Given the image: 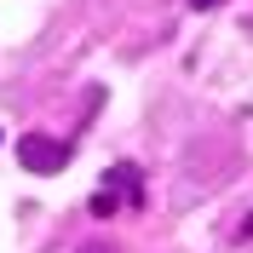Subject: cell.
I'll return each mask as SVG.
<instances>
[{"label":"cell","instance_id":"6da1fadb","mask_svg":"<svg viewBox=\"0 0 253 253\" xmlns=\"http://www.w3.org/2000/svg\"><path fill=\"white\" fill-rule=\"evenodd\" d=\"M17 161H23L29 173H63V167H69V144L46 138V132H23V138H17Z\"/></svg>","mask_w":253,"mask_h":253},{"label":"cell","instance_id":"7a4b0ae2","mask_svg":"<svg viewBox=\"0 0 253 253\" xmlns=\"http://www.w3.org/2000/svg\"><path fill=\"white\" fill-rule=\"evenodd\" d=\"M104 184H110L115 196H126V207H144V178H138L132 161H115L110 173H104Z\"/></svg>","mask_w":253,"mask_h":253},{"label":"cell","instance_id":"3957f363","mask_svg":"<svg viewBox=\"0 0 253 253\" xmlns=\"http://www.w3.org/2000/svg\"><path fill=\"white\" fill-rule=\"evenodd\" d=\"M86 213H92V219H110V213H121V196H115L110 184H98L92 202H86Z\"/></svg>","mask_w":253,"mask_h":253},{"label":"cell","instance_id":"277c9868","mask_svg":"<svg viewBox=\"0 0 253 253\" xmlns=\"http://www.w3.org/2000/svg\"><path fill=\"white\" fill-rule=\"evenodd\" d=\"M75 253H121V248H115V242H81Z\"/></svg>","mask_w":253,"mask_h":253},{"label":"cell","instance_id":"5b68a950","mask_svg":"<svg viewBox=\"0 0 253 253\" xmlns=\"http://www.w3.org/2000/svg\"><path fill=\"white\" fill-rule=\"evenodd\" d=\"M190 6H196V12H207V6H224V0H190Z\"/></svg>","mask_w":253,"mask_h":253}]
</instances>
